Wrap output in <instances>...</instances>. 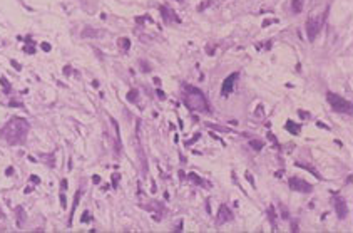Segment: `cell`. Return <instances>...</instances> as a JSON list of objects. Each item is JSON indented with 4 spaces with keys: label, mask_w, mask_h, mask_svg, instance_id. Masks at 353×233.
Instances as JSON below:
<instances>
[{
    "label": "cell",
    "mask_w": 353,
    "mask_h": 233,
    "mask_svg": "<svg viewBox=\"0 0 353 233\" xmlns=\"http://www.w3.org/2000/svg\"><path fill=\"white\" fill-rule=\"evenodd\" d=\"M27 132H28L27 121L20 119V117H12V119L3 126V129L0 131V136H2L9 144H20V143H24Z\"/></svg>",
    "instance_id": "1"
},
{
    "label": "cell",
    "mask_w": 353,
    "mask_h": 233,
    "mask_svg": "<svg viewBox=\"0 0 353 233\" xmlns=\"http://www.w3.org/2000/svg\"><path fill=\"white\" fill-rule=\"evenodd\" d=\"M183 91H184V104H186L191 111H196V113H209L208 99H206V96L203 94L199 89L184 84Z\"/></svg>",
    "instance_id": "2"
},
{
    "label": "cell",
    "mask_w": 353,
    "mask_h": 233,
    "mask_svg": "<svg viewBox=\"0 0 353 233\" xmlns=\"http://www.w3.org/2000/svg\"><path fill=\"white\" fill-rule=\"evenodd\" d=\"M323 20H325V17H321V15H313L306 20V35H308V40H315L316 39L318 32L321 30V27H323Z\"/></svg>",
    "instance_id": "3"
},
{
    "label": "cell",
    "mask_w": 353,
    "mask_h": 233,
    "mask_svg": "<svg viewBox=\"0 0 353 233\" xmlns=\"http://www.w3.org/2000/svg\"><path fill=\"white\" fill-rule=\"evenodd\" d=\"M328 102H330L331 107H333L335 111H338V113H351V102L343 99L338 94L328 92Z\"/></svg>",
    "instance_id": "4"
},
{
    "label": "cell",
    "mask_w": 353,
    "mask_h": 233,
    "mask_svg": "<svg viewBox=\"0 0 353 233\" xmlns=\"http://www.w3.org/2000/svg\"><path fill=\"white\" fill-rule=\"evenodd\" d=\"M290 188L295 191H301V193H310L313 189V186L310 183L303 181L301 178H291L290 180Z\"/></svg>",
    "instance_id": "5"
},
{
    "label": "cell",
    "mask_w": 353,
    "mask_h": 233,
    "mask_svg": "<svg viewBox=\"0 0 353 233\" xmlns=\"http://www.w3.org/2000/svg\"><path fill=\"white\" fill-rule=\"evenodd\" d=\"M333 206H335V211H336L338 218L343 220V218L348 215V205H347V201H345L341 196H336V198L333 200Z\"/></svg>",
    "instance_id": "6"
},
{
    "label": "cell",
    "mask_w": 353,
    "mask_h": 233,
    "mask_svg": "<svg viewBox=\"0 0 353 233\" xmlns=\"http://www.w3.org/2000/svg\"><path fill=\"white\" fill-rule=\"evenodd\" d=\"M231 220H233V213H231V210L226 205H221L219 206V211H217V216H216V223L217 225H224V223H228V221H231Z\"/></svg>",
    "instance_id": "7"
},
{
    "label": "cell",
    "mask_w": 353,
    "mask_h": 233,
    "mask_svg": "<svg viewBox=\"0 0 353 233\" xmlns=\"http://www.w3.org/2000/svg\"><path fill=\"white\" fill-rule=\"evenodd\" d=\"M238 79V72H233L229 77L224 79L223 82V89H221V92H223V96H228L231 91H233V86H234V81Z\"/></svg>",
    "instance_id": "8"
},
{
    "label": "cell",
    "mask_w": 353,
    "mask_h": 233,
    "mask_svg": "<svg viewBox=\"0 0 353 233\" xmlns=\"http://www.w3.org/2000/svg\"><path fill=\"white\" fill-rule=\"evenodd\" d=\"M286 129L290 131V132H293V134H298V132H299V126H293V124H291V121H288Z\"/></svg>",
    "instance_id": "9"
},
{
    "label": "cell",
    "mask_w": 353,
    "mask_h": 233,
    "mask_svg": "<svg viewBox=\"0 0 353 233\" xmlns=\"http://www.w3.org/2000/svg\"><path fill=\"white\" fill-rule=\"evenodd\" d=\"M301 7H303V0H293V10L295 12H301Z\"/></svg>",
    "instance_id": "10"
},
{
    "label": "cell",
    "mask_w": 353,
    "mask_h": 233,
    "mask_svg": "<svg viewBox=\"0 0 353 233\" xmlns=\"http://www.w3.org/2000/svg\"><path fill=\"white\" fill-rule=\"evenodd\" d=\"M189 180H192L194 183H198V185H204V181H203L201 178H198V176H196L194 173H191V174H189Z\"/></svg>",
    "instance_id": "11"
},
{
    "label": "cell",
    "mask_w": 353,
    "mask_h": 233,
    "mask_svg": "<svg viewBox=\"0 0 353 233\" xmlns=\"http://www.w3.org/2000/svg\"><path fill=\"white\" fill-rule=\"evenodd\" d=\"M249 144H251L253 148L256 149V151H259V149L263 148V143H261V141H251V143H249Z\"/></svg>",
    "instance_id": "12"
},
{
    "label": "cell",
    "mask_w": 353,
    "mask_h": 233,
    "mask_svg": "<svg viewBox=\"0 0 353 233\" xmlns=\"http://www.w3.org/2000/svg\"><path fill=\"white\" fill-rule=\"evenodd\" d=\"M274 218H276V215H274V208L269 206V220H271V223H273V228L276 227V225H274Z\"/></svg>",
    "instance_id": "13"
},
{
    "label": "cell",
    "mask_w": 353,
    "mask_h": 233,
    "mask_svg": "<svg viewBox=\"0 0 353 233\" xmlns=\"http://www.w3.org/2000/svg\"><path fill=\"white\" fill-rule=\"evenodd\" d=\"M119 44H122V47H124V51H127V49H129V40H127V39H122V40H119Z\"/></svg>",
    "instance_id": "14"
}]
</instances>
